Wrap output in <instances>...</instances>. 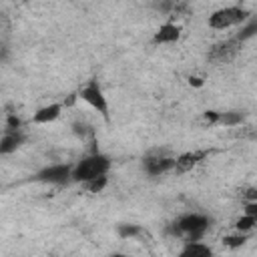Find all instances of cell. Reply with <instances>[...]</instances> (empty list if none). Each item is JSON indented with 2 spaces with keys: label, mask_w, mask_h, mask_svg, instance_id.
Wrapping results in <instances>:
<instances>
[{
  "label": "cell",
  "mask_w": 257,
  "mask_h": 257,
  "mask_svg": "<svg viewBox=\"0 0 257 257\" xmlns=\"http://www.w3.org/2000/svg\"><path fill=\"white\" fill-rule=\"evenodd\" d=\"M110 165H112V161H110L108 155L92 151V153L84 155L80 161H76L72 165V183L86 185L92 179L106 177L108 171H110Z\"/></svg>",
  "instance_id": "cell-1"
},
{
  "label": "cell",
  "mask_w": 257,
  "mask_h": 257,
  "mask_svg": "<svg viewBox=\"0 0 257 257\" xmlns=\"http://www.w3.org/2000/svg\"><path fill=\"white\" fill-rule=\"evenodd\" d=\"M249 18H251V12L245 6L233 4V6H223L215 12H211L207 18V24L213 30H227V28L245 24Z\"/></svg>",
  "instance_id": "cell-2"
},
{
  "label": "cell",
  "mask_w": 257,
  "mask_h": 257,
  "mask_svg": "<svg viewBox=\"0 0 257 257\" xmlns=\"http://www.w3.org/2000/svg\"><path fill=\"white\" fill-rule=\"evenodd\" d=\"M211 219L203 213H185L173 223V233L175 235H185L187 241H201L203 235L209 229Z\"/></svg>",
  "instance_id": "cell-3"
},
{
  "label": "cell",
  "mask_w": 257,
  "mask_h": 257,
  "mask_svg": "<svg viewBox=\"0 0 257 257\" xmlns=\"http://www.w3.org/2000/svg\"><path fill=\"white\" fill-rule=\"evenodd\" d=\"M78 98H80V100H84L92 110H96V112L102 116V120H104V122H108V120H110V106H108V98H106V94H104V90H102V86H100V82H98L96 78L88 80V82L78 90Z\"/></svg>",
  "instance_id": "cell-4"
},
{
  "label": "cell",
  "mask_w": 257,
  "mask_h": 257,
  "mask_svg": "<svg viewBox=\"0 0 257 257\" xmlns=\"http://www.w3.org/2000/svg\"><path fill=\"white\" fill-rule=\"evenodd\" d=\"M36 183H44V185H66L72 181V165L70 163H52L42 167L40 171L34 173L32 177Z\"/></svg>",
  "instance_id": "cell-5"
},
{
  "label": "cell",
  "mask_w": 257,
  "mask_h": 257,
  "mask_svg": "<svg viewBox=\"0 0 257 257\" xmlns=\"http://www.w3.org/2000/svg\"><path fill=\"white\" fill-rule=\"evenodd\" d=\"M175 167V157H167V155H149L143 159V169L149 177H161L169 171H173Z\"/></svg>",
  "instance_id": "cell-6"
},
{
  "label": "cell",
  "mask_w": 257,
  "mask_h": 257,
  "mask_svg": "<svg viewBox=\"0 0 257 257\" xmlns=\"http://www.w3.org/2000/svg\"><path fill=\"white\" fill-rule=\"evenodd\" d=\"M181 32H183L181 24H177V22L169 20V22H163V24H161V26H159V28L153 32L151 42H153L155 46H163V44H175V42H179Z\"/></svg>",
  "instance_id": "cell-7"
},
{
  "label": "cell",
  "mask_w": 257,
  "mask_h": 257,
  "mask_svg": "<svg viewBox=\"0 0 257 257\" xmlns=\"http://www.w3.org/2000/svg\"><path fill=\"white\" fill-rule=\"evenodd\" d=\"M209 157V151H185L179 157H175V173H189L193 171L197 165H201L205 159Z\"/></svg>",
  "instance_id": "cell-8"
},
{
  "label": "cell",
  "mask_w": 257,
  "mask_h": 257,
  "mask_svg": "<svg viewBox=\"0 0 257 257\" xmlns=\"http://www.w3.org/2000/svg\"><path fill=\"white\" fill-rule=\"evenodd\" d=\"M239 48H241V42H237L235 38L221 40V42H217V44L211 48L209 60H213V62H227V60H231V58L239 52Z\"/></svg>",
  "instance_id": "cell-9"
},
{
  "label": "cell",
  "mask_w": 257,
  "mask_h": 257,
  "mask_svg": "<svg viewBox=\"0 0 257 257\" xmlns=\"http://www.w3.org/2000/svg\"><path fill=\"white\" fill-rule=\"evenodd\" d=\"M64 110V104L62 102H50V104H44L40 108H36L32 112V118L30 122L32 124H48V122H54Z\"/></svg>",
  "instance_id": "cell-10"
},
{
  "label": "cell",
  "mask_w": 257,
  "mask_h": 257,
  "mask_svg": "<svg viewBox=\"0 0 257 257\" xmlns=\"http://www.w3.org/2000/svg\"><path fill=\"white\" fill-rule=\"evenodd\" d=\"M26 141V135L22 131H4L0 137V157L16 153Z\"/></svg>",
  "instance_id": "cell-11"
},
{
  "label": "cell",
  "mask_w": 257,
  "mask_h": 257,
  "mask_svg": "<svg viewBox=\"0 0 257 257\" xmlns=\"http://www.w3.org/2000/svg\"><path fill=\"white\" fill-rule=\"evenodd\" d=\"M177 257H215V251L203 241H185Z\"/></svg>",
  "instance_id": "cell-12"
},
{
  "label": "cell",
  "mask_w": 257,
  "mask_h": 257,
  "mask_svg": "<svg viewBox=\"0 0 257 257\" xmlns=\"http://www.w3.org/2000/svg\"><path fill=\"white\" fill-rule=\"evenodd\" d=\"M255 32H257V18H253V16H251L245 24H241V30H239L233 38H235L237 42H241V44H243L245 40L253 38V36H255Z\"/></svg>",
  "instance_id": "cell-13"
},
{
  "label": "cell",
  "mask_w": 257,
  "mask_h": 257,
  "mask_svg": "<svg viewBox=\"0 0 257 257\" xmlns=\"http://www.w3.org/2000/svg\"><path fill=\"white\" fill-rule=\"evenodd\" d=\"M255 225H257V217H249V215H241V217L233 223L235 233H245V235H249V233L255 229Z\"/></svg>",
  "instance_id": "cell-14"
},
{
  "label": "cell",
  "mask_w": 257,
  "mask_h": 257,
  "mask_svg": "<svg viewBox=\"0 0 257 257\" xmlns=\"http://www.w3.org/2000/svg\"><path fill=\"white\" fill-rule=\"evenodd\" d=\"M243 112L239 110H227V112H219V122L217 124H225V126H237L243 122Z\"/></svg>",
  "instance_id": "cell-15"
},
{
  "label": "cell",
  "mask_w": 257,
  "mask_h": 257,
  "mask_svg": "<svg viewBox=\"0 0 257 257\" xmlns=\"http://www.w3.org/2000/svg\"><path fill=\"white\" fill-rule=\"evenodd\" d=\"M247 239H249V235H245V233L225 235V237H223V245L229 247V249H239V247H243V245L247 243Z\"/></svg>",
  "instance_id": "cell-16"
},
{
  "label": "cell",
  "mask_w": 257,
  "mask_h": 257,
  "mask_svg": "<svg viewBox=\"0 0 257 257\" xmlns=\"http://www.w3.org/2000/svg\"><path fill=\"white\" fill-rule=\"evenodd\" d=\"M141 227L139 225H133V223H124V225H118V229H116V233H118V237H122V239H133V237H137V235H141Z\"/></svg>",
  "instance_id": "cell-17"
},
{
  "label": "cell",
  "mask_w": 257,
  "mask_h": 257,
  "mask_svg": "<svg viewBox=\"0 0 257 257\" xmlns=\"http://www.w3.org/2000/svg\"><path fill=\"white\" fill-rule=\"evenodd\" d=\"M106 185H108V177H98V179L88 181V183L84 185V189H86L88 193H100Z\"/></svg>",
  "instance_id": "cell-18"
},
{
  "label": "cell",
  "mask_w": 257,
  "mask_h": 257,
  "mask_svg": "<svg viewBox=\"0 0 257 257\" xmlns=\"http://www.w3.org/2000/svg\"><path fill=\"white\" fill-rule=\"evenodd\" d=\"M201 122L205 126H215L219 122V110H205L201 114Z\"/></svg>",
  "instance_id": "cell-19"
},
{
  "label": "cell",
  "mask_w": 257,
  "mask_h": 257,
  "mask_svg": "<svg viewBox=\"0 0 257 257\" xmlns=\"http://www.w3.org/2000/svg\"><path fill=\"white\" fill-rule=\"evenodd\" d=\"M4 131H22V120H20V116H16V112H8Z\"/></svg>",
  "instance_id": "cell-20"
},
{
  "label": "cell",
  "mask_w": 257,
  "mask_h": 257,
  "mask_svg": "<svg viewBox=\"0 0 257 257\" xmlns=\"http://www.w3.org/2000/svg\"><path fill=\"white\" fill-rule=\"evenodd\" d=\"M243 215L257 217V201H247V203H243Z\"/></svg>",
  "instance_id": "cell-21"
},
{
  "label": "cell",
  "mask_w": 257,
  "mask_h": 257,
  "mask_svg": "<svg viewBox=\"0 0 257 257\" xmlns=\"http://www.w3.org/2000/svg\"><path fill=\"white\" fill-rule=\"evenodd\" d=\"M247 201H257V189H255V187H249V189L245 191L243 203H247Z\"/></svg>",
  "instance_id": "cell-22"
},
{
  "label": "cell",
  "mask_w": 257,
  "mask_h": 257,
  "mask_svg": "<svg viewBox=\"0 0 257 257\" xmlns=\"http://www.w3.org/2000/svg\"><path fill=\"white\" fill-rule=\"evenodd\" d=\"M189 84L195 86V88H201L205 84V78L203 76H189Z\"/></svg>",
  "instance_id": "cell-23"
},
{
  "label": "cell",
  "mask_w": 257,
  "mask_h": 257,
  "mask_svg": "<svg viewBox=\"0 0 257 257\" xmlns=\"http://www.w3.org/2000/svg\"><path fill=\"white\" fill-rule=\"evenodd\" d=\"M110 257H133V255H128V253H112Z\"/></svg>",
  "instance_id": "cell-24"
}]
</instances>
